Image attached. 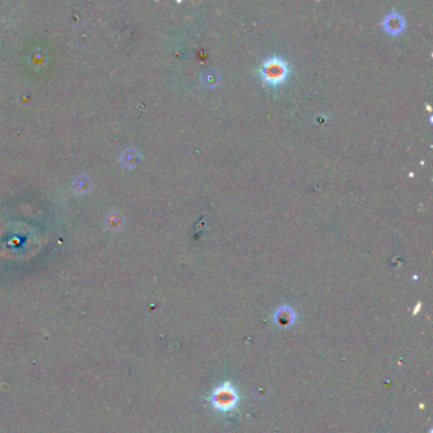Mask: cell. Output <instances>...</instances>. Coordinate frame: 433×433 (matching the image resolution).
Here are the masks:
<instances>
[{
	"mask_svg": "<svg viewBox=\"0 0 433 433\" xmlns=\"http://www.w3.org/2000/svg\"><path fill=\"white\" fill-rule=\"evenodd\" d=\"M290 69L286 61L280 57H271L263 63L261 68L262 79L269 85L282 84L287 79Z\"/></svg>",
	"mask_w": 433,
	"mask_h": 433,
	"instance_id": "cell-1",
	"label": "cell"
},
{
	"mask_svg": "<svg viewBox=\"0 0 433 433\" xmlns=\"http://www.w3.org/2000/svg\"><path fill=\"white\" fill-rule=\"evenodd\" d=\"M201 80L202 84H205L206 87H215V85L219 84L220 76H219V74L215 70H208L202 74Z\"/></svg>",
	"mask_w": 433,
	"mask_h": 433,
	"instance_id": "cell-4",
	"label": "cell"
},
{
	"mask_svg": "<svg viewBox=\"0 0 433 433\" xmlns=\"http://www.w3.org/2000/svg\"><path fill=\"white\" fill-rule=\"evenodd\" d=\"M382 26H384L385 31L390 34H399L400 32H403L405 27V21L403 15H400L399 13L392 12L390 13L389 15H386L382 22Z\"/></svg>",
	"mask_w": 433,
	"mask_h": 433,
	"instance_id": "cell-3",
	"label": "cell"
},
{
	"mask_svg": "<svg viewBox=\"0 0 433 433\" xmlns=\"http://www.w3.org/2000/svg\"><path fill=\"white\" fill-rule=\"evenodd\" d=\"M211 402H212L213 407L216 409L228 411L231 410L237 405L238 395L235 390L231 387V385L226 382L223 387L213 391L212 397H211Z\"/></svg>",
	"mask_w": 433,
	"mask_h": 433,
	"instance_id": "cell-2",
	"label": "cell"
}]
</instances>
